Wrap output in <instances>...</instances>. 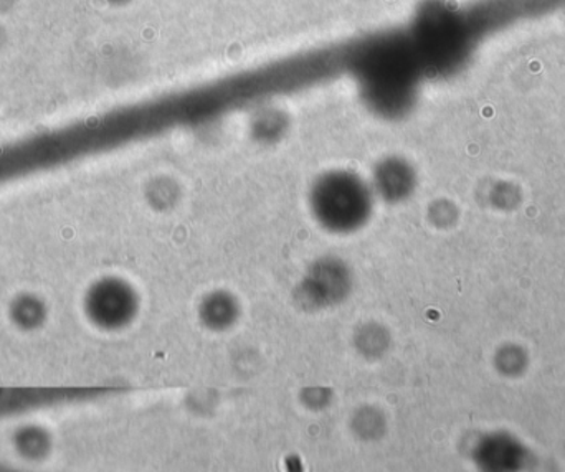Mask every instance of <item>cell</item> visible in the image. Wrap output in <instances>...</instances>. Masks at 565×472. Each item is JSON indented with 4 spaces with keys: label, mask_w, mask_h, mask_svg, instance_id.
Returning a JSON list of instances; mask_svg holds the SVG:
<instances>
[{
    "label": "cell",
    "mask_w": 565,
    "mask_h": 472,
    "mask_svg": "<svg viewBox=\"0 0 565 472\" xmlns=\"http://www.w3.org/2000/svg\"><path fill=\"white\" fill-rule=\"evenodd\" d=\"M202 324L211 331H227L237 322L241 315V305L235 301L234 296L224 291H215L202 299L199 308Z\"/></svg>",
    "instance_id": "cell-3"
},
{
    "label": "cell",
    "mask_w": 565,
    "mask_h": 472,
    "mask_svg": "<svg viewBox=\"0 0 565 472\" xmlns=\"http://www.w3.org/2000/svg\"><path fill=\"white\" fill-rule=\"evenodd\" d=\"M362 415H359V421L354 425V427H359V425H369V427L359 428L362 437H377L379 428H382L381 420L377 418V411H361Z\"/></svg>",
    "instance_id": "cell-6"
},
{
    "label": "cell",
    "mask_w": 565,
    "mask_h": 472,
    "mask_svg": "<svg viewBox=\"0 0 565 472\" xmlns=\"http://www.w3.org/2000/svg\"><path fill=\"white\" fill-rule=\"evenodd\" d=\"M358 348L365 357H379L388 347L387 332L382 331L379 325H364L358 332Z\"/></svg>",
    "instance_id": "cell-5"
},
{
    "label": "cell",
    "mask_w": 565,
    "mask_h": 472,
    "mask_svg": "<svg viewBox=\"0 0 565 472\" xmlns=\"http://www.w3.org/2000/svg\"><path fill=\"white\" fill-rule=\"evenodd\" d=\"M377 192L388 202L398 201L405 194V172L404 168L395 159H388L384 164L379 165Z\"/></svg>",
    "instance_id": "cell-4"
},
{
    "label": "cell",
    "mask_w": 565,
    "mask_h": 472,
    "mask_svg": "<svg viewBox=\"0 0 565 472\" xmlns=\"http://www.w3.org/2000/svg\"><path fill=\"white\" fill-rule=\"evenodd\" d=\"M311 211L324 230L352 234L361 230L371 218V192L355 175L332 172L312 187Z\"/></svg>",
    "instance_id": "cell-1"
},
{
    "label": "cell",
    "mask_w": 565,
    "mask_h": 472,
    "mask_svg": "<svg viewBox=\"0 0 565 472\" xmlns=\"http://www.w3.org/2000/svg\"><path fill=\"white\" fill-rule=\"evenodd\" d=\"M351 272L338 259L326 258L308 269L302 279L301 296L312 308L339 304L351 292Z\"/></svg>",
    "instance_id": "cell-2"
}]
</instances>
